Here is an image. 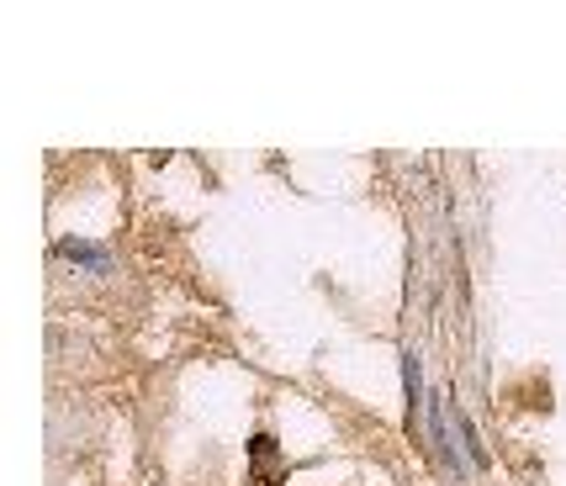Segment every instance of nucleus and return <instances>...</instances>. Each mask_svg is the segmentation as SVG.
<instances>
[{
  "mask_svg": "<svg viewBox=\"0 0 566 486\" xmlns=\"http://www.w3.org/2000/svg\"><path fill=\"white\" fill-rule=\"evenodd\" d=\"M249 482L254 486H281L286 482V455H281V444L275 434H249Z\"/></svg>",
  "mask_w": 566,
  "mask_h": 486,
  "instance_id": "nucleus-1",
  "label": "nucleus"
},
{
  "mask_svg": "<svg viewBox=\"0 0 566 486\" xmlns=\"http://www.w3.org/2000/svg\"><path fill=\"white\" fill-rule=\"evenodd\" d=\"M59 254H64V260H80V265L85 270H101V260H106V254H101V249H85V243H59Z\"/></svg>",
  "mask_w": 566,
  "mask_h": 486,
  "instance_id": "nucleus-2",
  "label": "nucleus"
}]
</instances>
